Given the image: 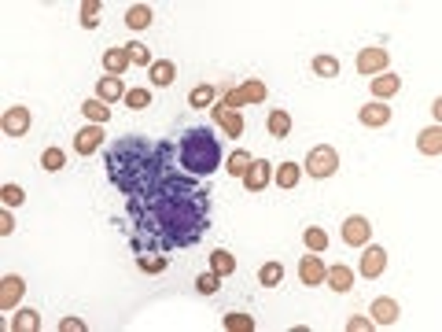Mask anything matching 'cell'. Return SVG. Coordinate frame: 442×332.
<instances>
[{
    "label": "cell",
    "mask_w": 442,
    "mask_h": 332,
    "mask_svg": "<svg viewBox=\"0 0 442 332\" xmlns=\"http://www.w3.org/2000/svg\"><path fill=\"white\" fill-rule=\"evenodd\" d=\"M103 70H107L111 78H122V74L129 70V52H125V45H122V48H107V52H103Z\"/></svg>",
    "instance_id": "obj_14"
},
{
    "label": "cell",
    "mask_w": 442,
    "mask_h": 332,
    "mask_svg": "<svg viewBox=\"0 0 442 332\" xmlns=\"http://www.w3.org/2000/svg\"><path fill=\"white\" fill-rule=\"evenodd\" d=\"M59 329H63V332H82V329H85V322H82V317H63Z\"/></svg>",
    "instance_id": "obj_42"
},
{
    "label": "cell",
    "mask_w": 442,
    "mask_h": 332,
    "mask_svg": "<svg viewBox=\"0 0 442 332\" xmlns=\"http://www.w3.org/2000/svg\"><path fill=\"white\" fill-rule=\"evenodd\" d=\"M251 163H254V159H251V151H243V148H236V151H232V156L225 159V170H229L232 177H243L247 170H251Z\"/></svg>",
    "instance_id": "obj_26"
},
{
    "label": "cell",
    "mask_w": 442,
    "mask_h": 332,
    "mask_svg": "<svg viewBox=\"0 0 442 332\" xmlns=\"http://www.w3.org/2000/svg\"><path fill=\"white\" fill-rule=\"evenodd\" d=\"M387 63H391V52H387V48H361L358 52V70L361 74H380V70H387Z\"/></svg>",
    "instance_id": "obj_8"
},
{
    "label": "cell",
    "mask_w": 442,
    "mask_h": 332,
    "mask_svg": "<svg viewBox=\"0 0 442 332\" xmlns=\"http://www.w3.org/2000/svg\"><path fill=\"white\" fill-rule=\"evenodd\" d=\"M218 285H221V277H218L214 270H206V273H199V277H196V292H199V296H214Z\"/></svg>",
    "instance_id": "obj_39"
},
{
    "label": "cell",
    "mask_w": 442,
    "mask_h": 332,
    "mask_svg": "<svg viewBox=\"0 0 442 332\" xmlns=\"http://www.w3.org/2000/svg\"><path fill=\"white\" fill-rule=\"evenodd\" d=\"M340 236H343L346 248H365L372 240V222L365 218V214H350V218L343 222V229H340Z\"/></svg>",
    "instance_id": "obj_4"
},
{
    "label": "cell",
    "mask_w": 442,
    "mask_h": 332,
    "mask_svg": "<svg viewBox=\"0 0 442 332\" xmlns=\"http://www.w3.org/2000/svg\"><path fill=\"white\" fill-rule=\"evenodd\" d=\"M0 199H4V207H19V203L26 199V193L19 185H4V188H0Z\"/></svg>",
    "instance_id": "obj_40"
},
{
    "label": "cell",
    "mask_w": 442,
    "mask_h": 332,
    "mask_svg": "<svg viewBox=\"0 0 442 332\" xmlns=\"http://www.w3.org/2000/svg\"><path fill=\"white\" fill-rule=\"evenodd\" d=\"M387 270V251L380 244H365V251H361V259H358V273L361 277H380Z\"/></svg>",
    "instance_id": "obj_6"
},
{
    "label": "cell",
    "mask_w": 442,
    "mask_h": 332,
    "mask_svg": "<svg viewBox=\"0 0 442 332\" xmlns=\"http://www.w3.org/2000/svg\"><path fill=\"white\" fill-rule=\"evenodd\" d=\"M218 126H221V133H225V137H243V114L240 111H225Z\"/></svg>",
    "instance_id": "obj_32"
},
{
    "label": "cell",
    "mask_w": 442,
    "mask_h": 332,
    "mask_svg": "<svg viewBox=\"0 0 442 332\" xmlns=\"http://www.w3.org/2000/svg\"><path fill=\"white\" fill-rule=\"evenodd\" d=\"M273 181H277L280 188H295L298 181H303V166L298 163H280L277 174H273Z\"/></svg>",
    "instance_id": "obj_19"
},
{
    "label": "cell",
    "mask_w": 442,
    "mask_h": 332,
    "mask_svg": "<svg viewBox=\"0 0 442 332\" xmlns=\"http://www.w3.org/2000/svg\"><path fill=\"white\" fill-rule=\"evenodd\" d=\"M358 122L372 126V130H376V126H387V122H391V107H387L383 100H372V104H365L358 111Z\"/></svg>",
    "instance_id": "obj_12"
},
{
    "label": "cell",
    "mask_w": 442,
    "mask_h": 332,
    "mask_svg": "<svg viewBox=\"0 0 442 332\" xmlns=\"http://www.w3.org/2000/svg\"><path fill=\"white\" fill-rule=\"evenodd\" d=\"M340 59H335V56H314V74H317V78H340Z\"/></svg>",
    "instance_id": "obj_29"
},
{
    "label": "cell",
    "mask_w": 442,
    "mask_h": 332,
    "mask_svg": "<svg viewBox=\"0 0 442 332\" xmlns=\"http://www.w3.org/2000/svg\"><path fill=\"white\" fill-rule=\"evenodd\" d=\"M41 166H45L48 174L63 170V166H67V151H63V148H45L41 151Z\"/></svg>",
    "instance_id": "obj_33"
},
{
    "label": "cell",
    "mask_w": 442,
    "mask_h": 332,
    "mask_svg": "<svg viewBox=\"0 0 442 332\" xmlns=\"http://www.w3.org/2000/svg\"><path fill=\"white\" fill-rule=\"evenodd\" d=\"M417 148L424 151V156H439V151H442V130H439V126H432V130H424L420 137H417Z\"/></svg>",
    "instance_id": "obj_23"
},
{
    "label": "cell",
    "mask_w": 442,
    "mask_h": 332,
    "mask_svg": "<svg viewBox=\"0 0 442 332\" xmlns=\"http://www.w3.org/2000/svg\"><path fill=\"white\" fill-rule=\"evenodd\" d=\"M100 11H103L100 0H85V4H82V27L85 30H96L100 27Z\"/></svg>",
    "instance_id": "obj_36"
},
{
    "label": "cell",
    "mask_w": 442,
    "mask_h": 332,
    "mask_svg": "<svg viewBox=\"0 0 442 332\" xmlns=\"http://www.w3.org/2000/svg\"><path fill=\"white\" fill-rule=\"evenodd\" d=\"M266 130H269V137L284 140V137L291 133V114H288V111H269V119H266Z\"/></svg>",
    "instance_id": "obj_20"
},
{
    "label": "cell",
    "mask_w": 442,
    "mask_h": 332,
    "mask_svg": "<svg viewBox=\"0 0 442 332\" xmlns=\"http://www.w3.org/2000/svg\"><path fill=\"white\" fill-rule=\"evenodd\" d=\"M221 325H225V332H254V317L251 314H229Z\"/></svg>",
    "instance_id": "obj_38"
},
{
    "label": "cell",
    "mask_w": 442,
    "mask_h": 332,
    "mask_svg": "<svg viewBox=\"0 0 442 332\" xmlns=\"http://www.w3.org/2000/svg\"><path fill=\"white\" fill-rule=\"evenodd\" d=\"M11 329L15 332H37L41 329V314L37 310H19L15 317H11Z\"/></svg>",
    "instance_id": "obj_31"
},
{
    "label": "cell",
    "mask_w": 442,
    "mask_h": 332,
    "mask_svg": "<svg viewBox=\"0 0 442 332\" xmlns=\"http://www.w3.org/2000/svg\"><path fill=\"white\" fill-rule=\"evenodd\" d=\"M398 89H402V78H398V74H380V78H372V96H376V100L395 96Z\"/></svg>",
    "instance_id": "obj_21"
},
{
    "label": "cell",
    "mask_w": 442,
    "mask_h": 332,
    "mask_svg": "<svg viewBox=\"0 0 442 332\" xmlns=\"http://www.w3.org/2000/svg\"><path fill=\"white\" fill-rule=\"evenodd\" d=\"M269 181H273V163H269V159H254V163H251V170L243 174L247 193H262Z\"/></svg>",
    "instance_id": "obj_7"
},
{
    "label": "cell",
    "mask_w": 442,
    "mask_h": 332,
    "mask_svg": "<svg viewBox=\"0 0 442 332\" xmlns=\"http://www.w3.org/2000/svg\"><path fill=\"white\" fill-rule=\"evenodd\" d=\"M15 233V218H11V207H4V214H0V236H11Z\"/></svg>",
    "instance_id": "obj_41"
},
{
    "label": "cell",
    "mask_w": 442,
    "mask_h": 332,
    "mask_svg": "<svg viewBox=\"0 0 442 332\" xmlns=\"http://www.w3.org/2000/svg\"><path fill=\"white\" fill-rule=\"evenodd\" d=\"M303 170L314 177V181H324V177H332L335 170H340V151H335L332 144L310 148V156H306V163H303Z\"/></svg>",
    "instance_id": "obj_3"
},
{
    "label": "cell",
    "mask_w": 442,
    "mask_h": 332,
    "mask_svg": "<svg viewBox=\"0 0 442 332\" xmlns=\"http://www.w3.org/2000/svg\"><path fill=\"white\" fill-rule=\"evenodd\" d=\"M324 280H328L332 292H350L354 288V270H350V266H332V270L324 273Z\"/></svg>",
    "instance_id": "obj_16"
},
{
    "label": "cell",
    "mask_w": 442,
    "mask_h": 332,
    "mask_svg": "<svg viewBox=\"0 0 442 332\" xmlns=\"http://www.w3.org/2000/svg\"><path fill=\"white\" fill-rule=\"evenodd\" d=\"M100 144H103V126H85V130L74 133V151L77 156H93Z\"/></svg>",
    "instance_id": "obj_11"
},
{
    "label": "cell",
    "mask_w": 442,
    "mask_h": 332,
    "mask_svg": "<svg viewBox=\"0 0 442 332\" xmlns=\"http://www.w3.org/2000/svg\"><path fill=\"white\" fill-rule=\"evenodd\" d=\"M125 27L129 30H148L151 27V8L148 4H133L125 11Z\"/></svg>",
    "instance_id": "obj_25"
},
{
    "label": "cell",
    "mask_w": 442,
    "mask_h": 332,
    "mask_svg": "<svg viewBox=\"0 0 442 332\" xmlns=\"http://www.w3.org/2000/svg\"><path fill=\"white\" fill-rule=\"evenodd\" d=\"M26 296V280L8 273L4 280H0V310H15V303Z\"/></svg>",
    "instance_id": "obj_9"
},
{
    "label": "cell",
    "mask_w": 442,
    "mask_h": 332,
    "mask_svg": "<svg viewBox=\"0 0 442 332\" xmlns=\"http://www.w3.org/2000/svg\"><path fill=\"white\" fill-rule=\"evenodd\" d=\"M177 163L192 177H211L221 166V140L211 126H188L177 140Z\"/></svg>",
    "instance_id": "obj_2"
},
{
    "label": "cell",
    "mask_w": 442,
    "mask_h": 332,
    "mask_svg": "<svg viewBox=\"0 0 442 332\" xmlns=\"http://www.w3.org/2000/svg\"><path fill=\"white\" fill-rule=\"evenodd\" d=\"M303 240H306V251H314V255H321L324 248H328V233H324L321 225H306Z\"/></svg>",
    "instance_id": "obj_30"
},
{
    "label": "cell",
    "mask_w": 442,
    "mask_h": 332,
    "mask_svg": "<svg viewBox=\"0 0 442 332\" xmlns=\"http://www.w3.org/2000/svg\"><path fill=\"white\" fill-rule=\"evenodd\" d=\"M211 270H214L218 277L236 273V255H232V251H225V248H218V251L211 255Z\"/></svg>",
    "instance_id": "obj_22"
},
{
    "label": "cell",
    "mask_w": 442,
    "mask_h": 332,
    "mask_svg": "<svg viewBox=\"0 0 442 332\" xmlns=\"http://www.w3.org/2000/svg\"><path fill=\"white\" fill-rule=\"evenodd\" d=\"M214 96H218V89H214L211 82H203V85H196V89L188 93V107H192V111L214 107Z\"/></svg>",
    "instance_id": "obj_18"
},
{
    "label": "cell",
    "mask_w": 442,
    "mask_h": 332,
    "mask_svg": "<svg viewBox=\"0 0 442 332\" xmlns=\"http://www.w3.org/2000/svg\"><path fill=\"white\" fill-rule=\"evenodd\" d=\"M125 107H129V111L151 107V93H148V89H125Z\"/></svg>",
    "instance_id": "obj_37"
},
{
    "label": "cell",
    "mask_w": 442,
    "mask_h": 332,
    "mask_svg": "<svg viewBox=\"0 0 442 332\" xmlns=\"http://www.w3.org/2000/svg\"><path fill=\"white\" fill-rule=\"evenodd\" d=\"M236 89H240L243 104H262V100H266V85L258 82V78H247V82H240Z\"/></svg>",
    "instance_id": "obj_28"
},
{
    "label": "cell",
    "mask_w": 442,
    "mask_h": 332,
    "mask_svg": "<svg viewBox=\"0 0 442 332\" xmlns=\"http://www.w3.org/2000/svg\"><path fill=\"white\" fill-rule=\"evenodd\" d=\"M148 74H151V85H174V78H177V67L170 59H155L151 67H148Z\"/></svg>",
    "instance_id": "obj_17"
},
{
    "label": "cell",
    "mask_w": 442,
    "mask_h": 332,
    "mask_svg": "<svg viewBox=\"0 0 442 332\" xmlns=\"http://www.w3.org/2000/svg\"><path fill=\"white\" fill-rule=\"evenodd\" d=\"M346 329H350V332H365V329H369V332H372V322H369V317H350Z\"/></svg>",
    "instance_id": "obj_43"
},
{
    "label": "cell",
    "mask_w": 442,
    "mask_h": 332,
    "mask_svg": "<svg viewBox=\"0 0 442 332\" xmlns=\"http://www.w3.org/2000/svg\"><path fill=\"white\" fill-rule=\"evenodd\" d=\"M137 266L144 273H166V270H170V259H166V255H140Z\"/></svg>",
    "instance_id": "obj_34"
},
{
    "label": "cell",
    "mask_w": 442,
    "mask_h": 332,
    "mask_svg": "<svg viewBox=\"0 0 442 332\" xmlns=\"http://www.w3.org/2000/svg\"><path fill=\"white\" fill-rule=\"evenodd\" d=\"M324 262H321V255H303V259H298V280H303V285H324Z\"/></svg>",
    "instance_id": "obj_10"
},
{
    "label": "cell",
    "mask_w": 442,
    "mask_h": 332,
    "mask_svg": "<svg viewBox=\"0 0 442 332\" xmlns=\"http://www.w3.org/2000/svg\"><path fill=\"white\" fill-rule=\"evenodd\" d=\"M125 52H129V63L133 67H151V48L148 45H140V41H133V45H125Z\"/></svg>",
    "instance_id": "obj_35"
},
{
    "label": "cell",
    "mask_w": 442,
    "mask_h": 332,
    "mask_svg": "<svg viewBox=\"0 0 442 332\" xmlns=\"http://www.w3.org/2000/svg\"><path fill=\"white\" fill-rule=\"evenodd\" d=\"M0 130H4V137H26L30 133V107H22V104H15V107H8L4 114H0Z\"/></svg>",
    "instance_id": "obj_5"
},
{
    "label": "cell",
    "mask_w": 442,
    "mask_h": 332,
    "mask_svg": "<svg viewBox=\"0 0 442 332\" xmlns=\"http://www.w3.org/2000/svg\"><path fill=\"white\" fill-rule=\"evenodd\" d=\"M96 100H103V104L125 100V85H122V78H100V82H96Z\"/></svg>",
    "instance_id": "obj_15"
},
{
    "label": "cell",
    "mask_w": 442,
    "mask_h": 332,
    "mask_svg": "<svg viewBox=\"0 0 442 332\" xmlns=\"http://www.w3.org/2000/svg\"><path fill=\"white\" fill-rule=\"evenodd\" d=\"M398 314H402V306L395 299H387V296H380L372 303V325H395Z\"/></svg>",
    "instance_id": "obj_13"
},
{
    "label": "cell",
    "mask_w": 442,
    "mask_h": 332,
    "mask_svg": "<svg viewBox=\"0 0 442 332\" xmlns=\"http://www.w3.org/2000/svg\"><path fill=\"white\" fill-rule=\"evenodd\" d=\"M107 181L125 196V236L140 255L196 248L211 229V193L181 170L177 144L144 133L119 137L103 151Z\"/></svg>",
    "instance_id": "obj_1"
},
{
    "label": "cell",
    "mask_w": 442,
    "mask_h": 332,
    "mask_svg": "<svg viewBox=\"0 0 442 332\" xmlns=\"http://www.w3.org/2000/svg\"><path fill=\"white\" fill-rule=\"evenodd\" d=\"M82 114H85V119L89 122H93V126H103V122H107L111 119V107L107 104H103V100H85V104H82Z\"/></svg>",
    "instance_id": "obj_24"
},
{
    "label": "cell",
    "mask_w": 442,
    "mask_h": 332,
    "mask_svg": "<svg viewBox=\"0 0 442 332\" xmlns=\"http://www.w3.org/2000/svg\"><path fill=\"white\" fill-rule=\"evenodd\" d=\"M258 285L262 288H280L284 285V266L280 262H266L262 270H258Z\"/></svg>",
    "instance_id": "obj_27"
}]
</instances>
